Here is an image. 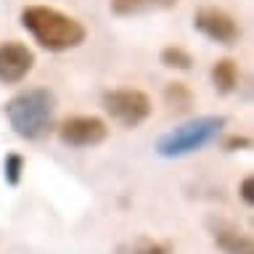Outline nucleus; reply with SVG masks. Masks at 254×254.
Returning a JSON list of instances; mask_svg holds the SVG:
<instances>
[{
  "label": "nucleus",
  "mask_w": 254,
  "mask_h": 254,
  "mask_svg": "<svg viewBox=\"0 0 254 254\" xmlns=\"http://www.w3.org/2000/svg\"><path fill=\"white\" fill-rule=\"evenodd\" d=\"M21 27L29 32L40 48L53 53L79 48L87 37L82 21L51 5H27L21 11Z\"/></svg>",
  "instance_id": "nucleus-1"
},
{
  "label": "nucleus",
  "mask_w": 254,
  "mask_h": 254,
  "mask_svg": "<svg viewBox=\"0 0 254 254\" xmlns=\"http://www.w3.org/2000/svg\"><path fill=\"white\" fill-rule=\"evenodd\" d=\"M56 95L48 87H27L5 103V119L24 140H37L53 127Z\"/></svg>",
  "instance_id": "nucleus-2"
},
{
  "label": "nucleus",
  "mask_w": 254,
  "mask_h": 254,
  "mask_svg": "<svg viewBox=\"0 0 254 254\" xmlns=\"http://www.w3.org/2000/svg\"><path fill=\"white\" fill-rule=\"evenodd\" d=\"M222 125H225V117H198L190 119V122L175 127L167 135H162L156 143V154L164 159H180L188 154H196L204 146L220 135Z\"/></svg>",
  "instance_id": "nucleus-3"
},
{
  "label": "nucleus",
  "mask_w": 254,
  "mask_h": 254,
  "mask_svg": "<svg viewBox=\"0 0 254 254\" xmlns=\"http://www.w3.org/2000/svg\"><path fill=\"white\" fill-rule=\"evenodd\" d=\"M103 109L106 114L127 130L140 127L151 117V98L138 87H119V90L103 93Z\"/></svg>",
  "instance_id": "nucleus-4"
},
{
  "label": "nucleus",
  "mask_w": 254,
  "mask_h": 254,
  "mask_svg": "<svg viewBox=\"0 0 254 254\" xmlns=\"http://www.w3.org/2000/svg\"><path fill=\"white\" fill-rule=\"evenodd\" d=\"M193 27L206 40L220 45H236L241 40V24L217 5H201L193 16Z\"/></svg>",
  "instance_id": "nucleus-5"
},
{
  "label": "nucleus",
  "mask_w": 254,
  "mask_h": 254,
  "mask_svg": "<svg viewBox=\"0 0 254 254\" xmlns=\"http://www.w3.org/2000/svg\"><path fill=\"white\" fill-rule=\"evenodd\" d=\"M59 138L66 146L90 148V146H98V143H103L109 138V127L103 119L93 117V114H77V117L64 119L59 125Z\"/></svg>",
  "instance_id": "nucleus-6"
},
{
  "label": "nucleus",
  "mask_w": 254,
  "mask_h": 254,
  "mask_svg": "<svg viewBox=\"0 0 254 254\" xmlns=\"http://www.w3.org/2000/svg\"><path fill=\"white\" fill-rule=\"evenodd\" d=\"M35 69V53L19 40H5L0 43V82L16 85Z\"/></svg>",
  "instance_id": "nucleus-7"
},
{
  "label": "nucleus",
  "mask_w": 254,
  "mask_h": 254,
  "mask_svg": "<svg viewBox=\"0 0 254 254\" xmlns=\"http://www.w3.org/2000/svg\"><path fill=\"white\" fill-rule=\"evenodd\" d=\"M214 244L225 254H254V241L241 228H233V225L214 228Z\"/></svg>",
  "instance_id": "nucleus-8"
},
{
  "label": "nucleus",
  "mask_w": 254,
  "mask_h": 254,
  "mask_svg": "<svg viewBox=\"0 0 254 254\" xmlns=\"http://www.w3.org/2000/svg\"><path fill=\"white\" fill-rule=\"evenodd\" d=\"M178 5V0H111V13L117 16H143Z\"/></svg>",
  "instance_id": "nucleus-9"
},
{
  "label": "nucleus",
  "mask_w": 254,
  "mask_h": 254,
  "mask_svg": "<svg viewBox=\"0 0 254 254\" xmlns=\"http://www.w3.org/2000/svg\"><path fill=\"white\" fill-rule=\"evenodd\" d=\"M212 85L217 87V93L228 95L236 90L238 85V66L233 59H220L217 64L212 66Z\"/></svg>",
  "instance_id": "nucleus-10"
},
{
  "label": "nucleus",
  "mask_w": 254,
  "mask_h": 254,
  "mask_svg": "<svg viewBox=\"0 0 254 254\" xmlns=\"http://www.w3.org/2000/svg\"><path fill=\"white\" fill-rule=\"evenodd\" d=\"M159 61H162L164 66L180 69V71H188L190 66H193V56H190L186 48H180V45H167L164 51L159 53Z\"/></svg>",
  "instance_id": "nucleus-11"
},
{
  "label": "nucleus",
  "mask_w": 254,
  "mask_h": 254,
  "mask_svg": "<svg viewBox=\"0 0 254 254\" xmlns=\"http://www.w3.org/2000/svg\"><path fill=\"white\" fill-rule=\"evenodd\" d=\"M164 101H167V106H172L178 111H188L193 106V93L183 82H170L164 87Z\"/></svg>",
  "instance_id": "nucleus-12"
},
{
  "label": "nucleus",
  "mask_w": 254,
  "mask_h": 254,
  "mask_svg": "<svg viewBox=\"0 0 254 254\" xmlns=\"http://www.w3.org/2000/svg\"><path fill=\"white\" fill-rule=\"evenodd\" d=\"M21 172H24V159L19 154H5V159H3V178H5L8 186H19Z\"/></svg>",
  "instance_id": "nucleus-13"
},
{
  "label": "nucleus",
  "mask_w": 254,
  "mask_h": 254,
  "mask_svg": "<svg viewBox=\"0 0 254 254\" xmlns=\"http://www.w3.org/2000/svg\"><path fill=\"white\" fill-rule=\"evenodd\" d=\"M238 190H241V198H244V201L252 206V204H254V178H252V175L241 180V188H238Z\"/></svg>",
  "instance_id": "nucleus-14"
},
{
  "label": "nucleus",
  "mask_w": 254,
  "mask_h": 254,
  "mask_svg": "<svg viewBox=\"0 0 254 254\" xmlns=\"http://www.w3.org/2000/svg\"><path fill=\"white\" fill-rule=\"evenodd\" d=\"M236 146H238V148H241V146H244V148H249V146H252V140H249V138H230V140H228V148H230V151H236Z\"/></svg>",
  "instance_id": "nucleus-15"
}]
</instances>
